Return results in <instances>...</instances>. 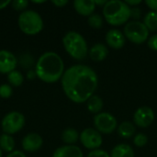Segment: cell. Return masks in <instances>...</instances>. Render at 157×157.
Listing matches in <instances>:
<instances>
[{
    "instance_id": "8d00e7d4",
    "label": "cell",
    "mask_w": 157,
    "mask_h": 157,
    "mask_svg": "<svg viewBox=\"0 0 157 157\" xmlns=\"http://www.w3.org/2000/svg\"><path fill=\"white\" fill-rule=\"evenodd\" d=\"M36 76H37V75H36V73H35V71H32V70L29 71V72H28V74H27V77H28L29 79H30V80L34 79Z\"/></svg>"
},
{
    "instance_id": "f1b7e54d",
    "label": "cell",
    "mask_w": 157,
    "mask_h": 157,
    "mask_svg": "<svg viewBox=\"0 0 157 157\" xmlns=\"http://www.w3.org/2000/svg\"><path fill=\"white\" fill-rule=\"evenodd\" d=\"M87 157H110V155L108 152L104 151V150L96 149V150L91 151L87 155Z\"/></svg>"
},
{
    "instance_id": "d590c367",
    "label": "cell",
    "mask_w": 157,
    "mask_h": 157,
    "mask_svg": "<svg viewBox=\"0 0 157 157\" xmlns=\"http://www.w3.org/2000/svg\"><path fill=\"white\" fill-rule=\"evenodd\" d=\"M11 4V1L10 0H5V1H0V10L1 9H4L5 7H6L8 5Z\"/></svg>"
},
{
    "instance_id": "cb8c5ba5",
    "label": "cell",
    "mask_w": 157,
    "mask_h": 157,
    "mask_svg": "<svg viewBox=\"0 0 157 157\" xmlns=\"http://www.w3.org/2000/svg\"><path fill=\"white\" fill-rule=\"evenodd\" d=\"M87 22H88V25L91 28H93V29H100L103 26L104 20H103V17H102L101 15H99L98 13H93L91 16L88 17Z\"/></svg>"
},
{
    "instance_id": "d6a6232c",
    "label": "cell",
    "mask_w": 157,
    "mask_h": 157,
    "mask_svg": "<svg viewBox=\"0 0 157 157\" xmlns=\"http://www.w3.org/2000/svg\"><path fill=\"white\" fill-rule=\"evenodd\" d=\"M6 157H27L24 153H22L21 151H17V150H14L13 152H11L10 154H8Z\"/></svg>"
},
{
    "instance_id": "ac0fdd59",
    "label": "cell",
    "mask_w": 157,
    "mask_h": 157,
    "mask_svg": "<svg viewBox=\"0 0 157 157\" xmlns=\"http://www.w3.org/2000/svg\"><path fill=\"white\" fill-rule=\"evenodd\" d=\"M135 124L131 121H123L120 125H118V134L124 139L132 137L135 134Z\"/></svg>"
},
{
    "instance_id": "2e32d148",
    "label": "cell",
    "mask_w": 157,
    "mask_h": 157,
    "mask_svg": "<svg viewBox=\"0 0 157 157\" xmlns=\"http://www.w3.org/2000/svg\"><path fill=\"white\" fill-rule=\"evenodd\" d=\"M88 53H89L90 58L93 61L102 62L107 58L109 54V50H108V47L104 43L98 42V43H95L90 48V50L88 51Z\"/></svg>"
},
{
    "instance_id": "e575fe53",
    "label": "cell",
    "mask_w": 157,
    "mask_h": 157,
    "mask_svg": "<svg viewBox=\"0 0 157 157\" xmlns=\"http://www.w3.org/2000/svg\"><path fill=\"white\" fill-rule=\"evenodd\" d=\"M125 2L130 7H132V6H136V5H139L142 3L141 0H126Z\"/></svg>"
},
{
    "instance_id": "6da1fadb",
    "label": "cell",
    "mask_w": 157,
    "mask_h": 157,
    "mask_svg": "<svg viewBox=\"0 0 157 157\" xmlns=\"http://www.w3.org/2000/svg\"><path fill=\"white\" fill-rule=\"evenodd\" d=\"M61 83L65 96L79 104L86 102L94 95L98 85V77L91 67L75 64L64 71Z\"/></svg>"
},
{
    "instance_id": "ffe728a7",
    "label": "cell",
    "mask_w": 157,
    "mask_h": 157,
    "mask_svg": "<svg viewBox=\"0 0 157 157\" xmlns=\"http://www.w3.org/2000/svg\"><path fill=\"white\" fill-rule=\"evenodd\" d=\"M80 134L74 128H67L62 133V140L66 145H74L79 140Z\"/></svg>"
},
{
    "instance_id": "8992f818",
    "label": "cell",
    "mask_w": 157,
    "mask_h": 157,
    "mask_svg": "<svg viewBox=\"0 0 157 157\" xmlns=\"http://www.w3.org/2000/svg\"><path fill=\"white\" fill-rule=\"evenodd\" d=\"M149 29L144 22L139 20H132L127 22L124 27V36L130 41L135 44H141L148 40Z\"/></svg>"
},
{
    "instance_id": "83f0119b",
    "label": "cell",
    "mask_w": 157,
    "mask_h": 157,
    "mask_svg": "<svg viewBox=\"0 0 157 157\" xmlns=\"http://www.w3.org/2000/svg\"><path fill=\"white\" fill-rule=\"evenodd\" d=\"M34 60L33 57L29 54H23L22 56H20V64L24 67V68H29L33 65Z\"/></svg>"
},
{
    "instance_id": "4316f807",
    "label": "cell",
    "mask_w": 157,
    "mask_h": 157,
    "mask_svg": "<svg viewBox=\"0 0 157 157\" xmlns=\"http://www.w3.org/2000/svg\"><path fill=\"white\" fill-rule=\"evenodd\" d=\"M11 6L13 9L17 11H23L25 10L29 6V1L27 0H14L11 1Z\"/></svg>"
},
{
    "instance_id": "8fae6325",
    "label": "cell",
    "mask_w": 157,
    "mask_h": 157,
    "mask_svg": "<svg viewBox=\"0 0 157 157\" xmlns=\"http://www.w3.org/2000/svg\"><path fill=\"white\" fill-rule=\"evenodd\" d=\"M17 64V59L9 51L0 50V74L8 75L12 71L16 70Z\"/></svg>"
},
{
    "instance_id": "603a6c76",
    "label": "cell",
    "mask_w": 157,
    "mask_h": 157,
    "mask_svg": "<svg viewBox=\"0 0 157 157\" xmlns=\"http://www.w3.org/2000/svg\"><path fill=\"white\" fill-rule=\"evenodd\" d=\"M7 81L11 86H19L23 84L24 76L19 71L14 70L7 75Z\"/></svg>"
},
{
    "instance_id": "3957f363",
    "label": "cell",
    "mask_w": 157,
    "mask_h": 157,
    "mask_svg": "<svg viewBox=\"0 0 157 157\" xmlns=\"http://www.w3.org/2000/svg\"><path fill=\"white\" fill-rule=\"evenodd\" d=\"M103 16L109 24L120 26L126 23L131 17V7L125 1L110 0L103 6Z\"/></svg>"
},
{
    "instance_id": "d4e9b609",
    "label": "cell",
    "mask_w": 157,
    "mask_h": 157,
    "mask_svg": "<svg viewBox=\"0 0 157 157\" xmlns=\"http://www.w3.org/2000/svg\"><path fill=\"white\" fill-rule=\"evenodd\" d=\"M148 136L143 132H139L137 134L134 135V138H133V144L135 146L137 147H144V145L147 144L148 143Z\"/></svg>"
},
{
    "instance_id": "44dd1931",
    "label": "cell",
    "mask_w": 157,
    "mask_h": 157,
    "mask_svg": "<svg viewBox=\"0 0 157 157\" xmlns=\"http://www.w3.org/2000/svg\"><path fill=\"white\" fill-rule=\"evenodd\" d=\"M15 148V141L12 135L3 133L0 135V149L6 153L10 154L14 151Z\"/></svg>"
},
{
    "instance_id": "277c9868",
    "label": "cell",
    "mask_w": 157,
    "mask_h": 157,
    "mask_svg": "<svg viewBox=\"0 0 157 157\" xmlns=\"http://www.w3.org/2000/svg\"><path fill=\"white\" fill-rule=\"evenodd\" d=\"M63 45L66 52L75 60H84L88 53V47L85 38L76 31H68L63 38Z\"/></svg>"
},
{
    "instance_id": "ab89813d",
    "label": "cell",
    "mask_w": 157,
    "mask_h": 157,
    "mask_svg": "<svg viewBox=\"0 0 157 157\" xmlns=\"http://www.w3.org/2000/svg\"><path fill=\"white\" fill-rule=\"evenodd\" d=\"M2 153H3V151L0 149V157H2Z\"/></svg>"
},
{
    "instance_id": "ba28073f",
    "label": "cell",
    "mask_w": 157,
    "mask_h": 157,
    "mask_svg": "<svg viewBox=\"0 0 157 157\" xmlns=\"http://www.w3.org/2000/svg\"><path fill=\"white\" fill-rule=\"evenodd\" d=\"M93 121L96 130L100 133L110 134L118 128L117 119L109 112H100L96 114Z\"/></svg>"
},
{
    "instance_id": "5b68a950",
    "label": "cell",
    "mask_w": 157,
    "mask_h": 157,
    "mask_svg": "<svg viewBox=\"0 0 157 157\" xmlns=\"http://www.w3.org/2000/svg\"><path fill=\"white\" fill-rule=\"evenodd\" d=\"M19 29L27 35H36L43 29V19L40 15L34 10H25L21 12L17 18Z\"/></svg>"
},
{
    "instance_id": "7c38bea8",
    "label": "cell",
    "mask_w": 157,
    "mask_h": 157,
    "mask_svg": "<svg viewBox=\"0 0 157 157\" xmlns=\"http://www.w3.org/2000/svg\"><path fill=\"white\" fill-rule=\"evenodd\" d=\"M21 144H22L23 150L32 153V152H36L41 148V146L43 144V139L40 134L31 132V133L27 134L23 138Z\"/></svg>"
},
{
    "instance_id": "30bf717a",
    "label": "cell",
    "mask_w": 157,
    "mask_h": 157,
    "mask_svg": "<svg viewBox=\"0 0 157 157\" xmlns=\"http://www.w3.org/2000/svg\"><path fill=\"white\" fill-rule=\"evenodd\" d=\"M155 121L154 110L147 106L138 108L133 114L134 124L141 128H147L152 125Z\"/></svg>"
},
{
    "instance_id": "52a82bcc",
    "label": "cell",
    "mask_w": 157,
    "mask_h": 157,
    "mask_svg": "<svg viewBox=\"0 0 157 157\" xmlns=\"http://www.w3.org/2000/svg\"><path fill=\"white\" fill-rule=\"evenodd\" d=\"M25 125V117L18 111H11L7 113L2 120L1 127L4 133L13 135L19 131Z\"/></svg>"
},
{
    "instance_id": "484cf974",
    "label": "cell",
    "mask_w": 157,
    "mask_h": 157,
    "mask_svg": "<svg viewBox=\"0 0 157 157\" xmlns=\"http://www.w3.org/2000/svg\"><path fill=\"white\" fill-rule=\"evenodd\" d=\"M13 94V87L9 84H3L0 86V98H9Z\"/></svg>"
},
{
    "instance_id": "5bb4252c",
    "label": "cell",
    "mask_w": 157,
    "mask_h": 157,
    "mask_svg": "<svg viewBox=\"0 0 157 157\" xmlns=\"http://www.w3.org/2000/svg\"><path fill=\"white\" fill-rule=\"evenodd\" d=\"M74 7L75 11L84 17L91 16L96 8L95 0H75Z\"/></svg>"
},
{
    "instance_id": "74e56055",
    "label": "cell",
    "mask_w": 157,
    "mask_h": 157,
    "mask_svg": "<svg viewBox=\"0 0 157 157\" xmlns=\"http://www.w3.org/2000/svg\"><path fill=\"white\" fill-rule=\"evenodd\" d=\"M108 1H106V0H95V4H96V6L97 5H100V6H102L103 5V6L106 5V3H107Z\"/></svg>"
},
{
    "instance_id": "9c48e42d",
    "label": "cell",
    "mask_w": 157,
    "mask_h": 157,
    "mask_svg": "<svg viewBox=\"0 0 157 157\" xmlns=\"http://www.w3.org/2000/svg\"><path fill=\"white\" fill-rule=\"evenodd\" d=\"M79 140L84 147L91 151L99 149L103 143L101 133L93 128H86L82 131L79 136Z\"/></svg>"
},
{
    "instance_id": "7402d4cb",
    "label": "cell",
    "mask_w": 157,
    "mask_h": 157,
    "mask_svg": "<svg viewBox=\"0 0 157 157\" xmlns=\"http://www.w3.org/2000/svg\"><path fill=\"white\" fill-rule=\"evenodd\" d=\"M144 23L149 30L155 31L157 29V11L152 10L144 17Z\"/></svg>"
},
{
    "instance_id": "4fadbf2b",
    "label": "cell",
    "mask_w": 157,
    "mask_h": 157,
    "mask_svg": "<svg viewBox=\"0 0 157 157\" xmlns=\"http://www.w3.org/2000/svg\"><path fill=\"white\" fill-rule=\"evenodd\" d=\"M107 44L113 49H121L125 45L126 38L120 29H109L106 34Z\"/></svg>"
},
{
    "instance_id": "4dcf8cb0",
    "label": "cell",
    "mask_w": 157,
    "mask_h": 157,
    "mask_svg": "<svg viewBox=\"0 0 157 157\" xmlns=\"http://www.w3.org/2000/svg\"><path fill=\"white\" fill-rule=\"evenodd\" d=\"M141 9L138 6L131 7V17H132L134 20H138L141 17Z\"/></svg>"
},
{
    "instance_id": "7a4b0ae2",
    "label": "cell",
    "mask_w": 157,
    "mask_h": 157,
    "mask_svg": "<svg viewBox=\"0 0 157 157\" xmlns=\"http://www.w3.org/2000/svg\"><path fill=\"white\" fill-rule=\"evenodd\" d=\"M34 71L40 80L52 84L62 79L64 73V63L58 53L46 52L36 62Z\"/></svg>"
},
{
    "instance_id": "836d02e7",
    "label": "cell",
    "mask_w": 157,
    "mask_h": 157,
    "mask_svg": "<svg viewBox=\"0 0 157 157\" xmlns=\"http://www.w3.org/2000/svg\"><path fill=\"white\" fill-rule=\"evenodd\" d=\"M52 3L57 7H63L68 4V0H52Z\"/></svg>"
},
{
    "instance_id": "1f68e13d",
    "label": "cell",
    "mask_w": 157,
    "mask_h": 157,
    "mask_svg": "<svg viewBox=\"0 0 157 157\" xmlns=\"http://www.w3.org/2000/svg\"><path fill=\"white\" fill-rule=\"evenodd\" d=\"M145 4L152 9L157 11V0H146Z\"/></svg>"
},
{
    "instance_id": "f546056e",
    "label": "cell",
    "mask_w": 157,
    "mask_h": 157,
    "mask_svg": "<svg viewBox=\"0 0 157 157\" xmlns=\"http://www.w3.org/2000/svg\"><path fill=\"white\" fill-rule=\"evenodd\" d=\"M147 45H148V47H149L151 50L157 52V34H155V35L151 36V37L148 39Z\"/></svg>"
},
{
    "instance_id": "f35d334b",
    "label": "cell",
    "mask_w": 157,
    "mask_h": 157,
    "mask_svg": "<svg viewBox=\"0 0 157 157\" xmlns=\"http://www.w3.org/2000/svg\"><path fill=\"white\" fill-rule=\"evenodd\" d=\"M45 1H35V0H33L32 1V3H34V4H42V3H44Z\"/></svg>"
},
{
    "instance_id": "9a60e30c",
    "label": "cell",
    "mask_w": 157,
    "mask_h": 157,
    "mask_svg": "<svg viewBox=\"0 0 157 157\" xmlns=\"http://www.w3.org/2000/svg\"><path fill=\"white\" fill-rule=\"evenodd\" d=\"M52 157H83V152L76 145H63L54 151Z\"/></svg>"
},
{
    "instance_id": "d6986e66",
    "label": "cell",
    "mask_w": 157,
    "mask_h": 157,
    "mask_svg": "<svg viewBox=\"0 0 157 157\" xmlns=\"http://www.w3.org/2000/svg\"><path fill=\"white\" fill-rule=\"evenodd\" d=\"M86 107L89 112L94 114H98L104 108V101L103 99L97 95H93L87 101Z\"/></svg>"
},
{
    "instance_id": "e0dca14e",
    "label": "cell",
    "mask_w": 157,
    "mask_h": 157,
    "mask_svg": "<svg viewBox=\"0 0 157 157\" xmlns=\"http://www.w3.org/2000/svg\"><path fill=\"white\" fill-rule=\"evenodd\" d=\"M133 148L126 144H117L110 153V157H134Z\"/></svg>"
}]
</instances>
